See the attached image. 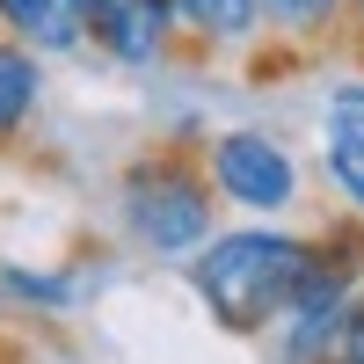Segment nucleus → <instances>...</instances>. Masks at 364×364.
Segmentation results:
<instances>
[{
    "instance_id": "f257e3e1",
    "label": "nucleus",
    "mask_w": 364,
    "mask_h": 364,
    "mask_svg": "<svg viewBox=\"0 0 364 364\" xmlns=\"http://www.w3.org/2000/svg\"><path fill=\"white\" fill-rule=\"evenodd\" d=\"M306 262H314V240L248 226V233L204 240L197 262H190V284H197V299L211 306V321H219L226 336H262V328L284 321Z\"/></svg>"
},
{
    "instance_id": "f03ea898",
    "label": "nucleus",
    "mask_w": 364,
    "mask_h": 364,
    "mask_svg": "<svg viewBox=\"0 0 364 364\" xmlns=\"http://www.w3.org/2000/svg\"><path fill=\"white\" fill-rule=\"evenodd\" d=\"M211 175L190 154H146L124 168V226L154 255H197L211 240Z\"/></svg>"
},
{
    "instance_id": "7ed1b4c3",
    "label": "nucleus",
    "mask_w": 364,
    "mask_h": 364,
    "mask_svg": "<svg viewBox=\"0 0 364 364\" xmlns=\"http://www.w3.org/2000/svg\"><path fill=\"white\" fill-rule=\"evenodd\" d=\"M204 175H211V190H219L226 204H240V211H284L299 197V168H291V154L269 132H226V139H211Z\"/></svg>"
},
{
    "instance_id": "20e7f679",
    "label": "nucleus",
    "mask_w": 364,
    "mask_h": 364,
    "mask_svg": "<svg viewBox=\"0 0 364 364\" xmlns=\"http://www.w3.org/2000/svg\"><path fill=\"white\" fill-rule=\"evenodd\" d=\"M87 37L124 66H154L175 37V0H87Z\"/></svg>"
},
{
    "instance_id": "39448f33",
    "label": "nucleus",
    "mask_w": 364,
    "mask_h": 364,
    "mask_svg": "<svg viewBox=\"0 0 364 364\" xmlns=\"http://www.w3.org/2000/svg\"><path fill=\"white\" fill-rule=\"evenodd\" d=\"M0 22L22 44H44V51L87 44V0H0Z\"/></svg>"
},
{
    "instance_id": "423d86ee",
    "label": "nucleus",
    "mask_w": 364,
    "mask_h": 364,
    "mask_svg": "<svg viewBox=\"0 0 364 364\" xmlns=\"http://www.w3.org/2000/svg\"><path fill=\"white\" fill-rule=\"evenodd\" d=\"M328 175L364 219V102H336V117H328Z\"/></svg>"
},
{
    "instance_id": "0eeeda50",
    "label": "nucleus",
    "mask_w": 364,
    "mask_h": 364,
    "mask_svg": "<svg viewBox=\"0 0 364 364\" xmlns=\"http://www.w3.org/2000/svg\"><path fill=\"white\" fill-rule=\"evenodd\" d=\"M175 22H190L211 44H248L262 22V0H175Z\"/></svg>"
},
{
    "instance_id": "6e6552de",
    "label": "nucleus",
    "mask_w": 364,
    "mask_h": 364,
    "mask_svg": "<svg viewBox=\"0 0 364 364\" xmlns=\"http://www.w3.org/2000/svg\"><path fill=\"white\" fill-rule=\"evenodd\" d=\"M37 109V58H29L15 37H0V139H15Z\"/></svg>"
},
{
    "instance_id": "1a4fd4ad",
    "label": "nucleus",
    "mask_w": 364,
    "mask_h": 364,
    "mask_svg": "<svg viewBox=\"0 0 364 364\" xmlns=\"http://www.w3.org/2000/svg\"><path fill=\"white\" fill-rule=\"evenodd\" d=\"M321 364H364V284L343 299V314H336V336H328Z\"/></svg>"
},
{
    "instance_id": "9d476101",
    "label": "nucleus",
    "mask_w": 364,
    "mask_h": 364,
    "mask_svg": "<svg viewBox=\"0 0 364 364\" xmlns=\"http://www.w3.org/2000/svg\"><path fill=\"white\" fill-rule=\"evenodd\" d=\"M8 291L44 299V306H66V299H73V277H8Z\"/></svg>"
}]
</instances>
